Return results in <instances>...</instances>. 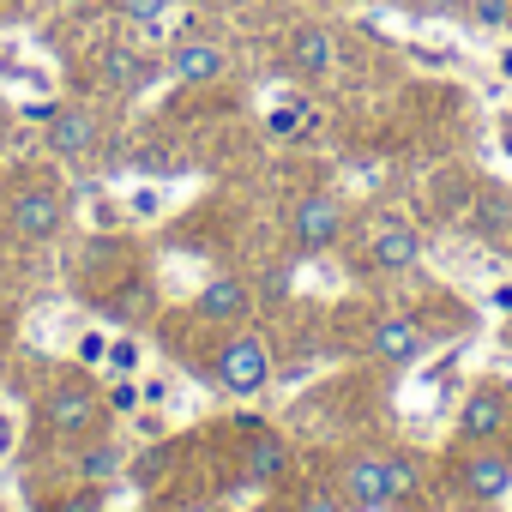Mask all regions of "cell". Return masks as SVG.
Returning <instances> with one entry per match:
<instances>
[{"instance_id": "obj_1", "label": "cell", "mask_w": 512, "mask_h": 512, "mask_svg": "<svg viewBox=\"0 0 512 512\" xmlns=\"http://www.w3.org/2000/svg\"><path fill=\"white\" fill-rule=\"evenodd\" d=\"M211 380H217L229 398H253V392H266V380H272V356H266V344H260V338H235V344H223V356H217Z\"/></svg>"}, {"instance_id": "obj_2", "label": "cell", "mask_w": 512, "mask_h": 512, "mask_svg": "<svg viewBox=\"0 0 512 512\" xmlns=\"http://www.w3.org/2000/svg\"><path fill=\"white\" fill-rule=\"evenodd\" d=\"M223 73H229L223 43H211V37H199V31L175 37V49L163 55V79H175V85H211V79H223Z\"/></svg>"}, {"instance_id": "obj_3", "label": "cell", "mask_w": 512, "mask_h": 512, "mask_svg": "<svg viewBox=\"0 0 512 512\" xmlns=\"http://www.w3.org/2000/svg\"><path fill=\"white\" fill-rule=\"evenodd\" d=\"M97 416H103V398H97L85 380H61V386L49 392V404H43V422H49V434H61V440L91 434Z\"/></svg>"}, {"instance_id": "obj_4", "label": "cell", "mask_w": 512, "mask_h": 512, "mask_svg": "<svg viewBox=\"0 0 512 512\" xmlns=\"http://www.w3.org/2000/svg\"><path fill=\"white\" fill-rule=\"evenodd\" d=\"M61 223H67V199L55 187H25L7 205V229L19 241H49V235H61Z\"/></svg>"}, {"instance_id": "obj_5", "label": "cell", "mask_w": 512, "mask_h": 512, "mask_svg": "<svg viewBox=\"0 0 512 512\" xmlns=\"http://www.w3.org/2000/svg\"><path fill=\"white\" fill-rule=\"evenodd\" d=\"M506 422H512V398L500 386H476L458 404V446H488L506 434Z\"/></svg>"}, {"instance_id": "obj_6", "label": "cell", "mask_w": 512, "mask_h": 512, "mask_svg": "<svg viewBox=\"0 0 512 512\" xmlns=\"http://www.w3.org/2000/svg\"><path fill=\"white\" fill-rule=\"evenodd\" d=\"M97 79L109 91H121V97H139V91H151L163 79V61H151L139 43H109L103 61H97Z\"/></svg>"}, {"instance_id": "obj_7", "label": "cell", "mask_w": 512, "mask_h": 512, "mask_svg": "<svg viewBox=\"0 0 512 512\" xmlns=\"http://www.w3.org/2000/svg\"><path fill=\"white\" fill-rule=\"evenodd\" d=\"M290 235H296L302 253H326V247H338V235H344V205L326 199V193H308V199L290 211Z\"/></svg>"}, {"instance_id": "obj_8", "label": "cell", "mask_w": 512, "mask_h": 512, "mask_svg": "<svg viewBox=\"0 0 512 512\" xmlns=\"http://www.w3.org/2000/svg\"><path fill=\"white\" fill-rule=\"evenodd\" d=\"M338 494L356 506V512H386L392 506V482H386V458L374 452H356L344 458V476H338Z\"/></svg>"}, {"instance_id": "obj_9", "label": "cell", "mask_w": 512, "mask_h": 512, "mask_svg": "<svg viewBox=\"0 0 512 512\" xmlns=\"http://www.w3.org/2000/svg\"><path fill=\"white\" fill-rule=\"evenodd\" d=\"M452 482H458V494L464 500H500L506 488H512V458L506 452H464L458 464H452Z\"/></svg>"}, {"instance_id": "obj_10", "label": "cell", "mask_w": 512, "mask_h": 512, "mask_svg": "<svg viewBox=\"0 0 512 512\" xmlns=\"http://www.w3.org/2000/svg\"><path fill=\"white\" fill-rule=\"evenodd\" d=\"M97 145H103V121H97L91 109H55V121H49V151H55V157L85 163Z\"/></svg>"}, {"instance_id": "obj_11", "label": "cell", "mask_w": 512, "mask_h": 512, "mask_svg": "<svg viewBox=\"0 0 512 512\" xmlns=\"http://www.w3.org/2000/svg\"><path fill=\"white\" fill-rule=\"evenodd\" d=\"M422 350H428V332H422L416 320H404V314H386V320L368 332V356H374V362H392V368H398V362H416Z\"/></svg>"}, {"instance_id": "obj_12", "label": "cell", "mask_w": 512, "mask_h": 512, "mask_svg": "<svg viewBox=\"0 0 512 512\" xmlns=\"http://www.w3.org/2000/svg\"><path fill=\"white\" fill-rule=\"evenodd\" d=\"M332 61H338V43H332L326 25H296L290 31V67H296V79H326Z\"/></svg>"}, {"instance_id": "obj_13", "label": "cell", "mask_w": 512, "mask_h": 512, "mask_svg": "<svg viewBox=\"0 0 512 512\" xmlns=\"http://www.w3.org/2000/svg\"><path fill=\"white\" fill-rule=\"evenodd\" d=\"M368 266L374 272H410V266H422V235L410 223H386L374 235V247H368Z\"/></svg>"}, {"instance_id": "obj_14", "label": "cell", "mask_w": 512, "mask_h": 512, "mask_svg": "<svg viewBox=\"0 0 512 512\" xmlns=\"http://www.w3.org/2000/svg\"><path fill=\"white\" fill-rule=\"evenodd\" d=\"M241 470H247V482H278L290 470V440L272 434V428H253L247 452H241Z\"/></svg>"}, {"instance_id": "obj_15", "label": "cell", "mask_w": 512, "mask_h": 512, "mask_svg": "<svg viewBox=\"0 0 512 512\" xmlns=\"http://www.w3.org/2000/svg\"><path fill=\"white\" fill-rule=\"evenodd\" d=\"M247 308H253V290H247L241 278H229V272L211 278V284L193 296V314H199V320H241Z\"/></svg>"}, {"instance_id": "obj_16", "label": "cell", "mask_w": 512, "mask_h": 512, "mask_svg": "<svg viewBox=\"0 0 512 512\" xmlns=\"http://www.w3.org/2000/svg\"><path fill=\"white\" fill-rule=\"evenodd\" d=\"M73 470H79V482H115L121 476V446H109V440H91V446H79V458H73Z\"/></svg>"}, {"instance_id": "obj_17", "label": "cell", "mask_w": 512, "mask_h": 512, "mask_svg": "<svg viewBox=\"0 0 512 512\" xmlns=\"http://www.w3.org/2000/svg\"><path fill=\"white\" fill-rule=\"evenodd\" d=\"M470 229H476V235H488V241H512V199L482 193V199H476V211H470Z\"/></svg>"}, {"instance_id": "obj_18", "label": "cell", "mask_w": 512, "mask_h": 512, "mask_svg": "<svg viewBox=\"0 0 512 512\" xmlns=\"http://www.w3.org/2000/svg\"><path fill=\"white\" fill-rule=\"evenodd\" d=\"M115 13H121L127 25H139V31H157V25L169 19V0H115Z\"/></svg>"}, {"instance_id": "obj_19", "label": "cell", "mask_w": 512, "mask_h": 512, "mask_svg": "<svg viewBox=\"0 0 512 512\" xmlns=\"http://www.w3.org/2000/svg\"><path fill=\"white\" fill-rule=\"evenodd\" d=\"M266 127H272V139H296V133L308 127V103H284V109H272Z\"/></svg>"}, {"instance_id": "obj_20", "label": "cell", "mask_w": 512, "mask_h": 512, "mask_svg": "<svg viewBox=\"0 0 512 512\" xmlns=\"http://www.w3.org/2000/svg\"><path fill=\"white\" fill-rule=\"evenodd\" d=\"M163 205H169V199H163V187H133V193H127V217H133V223L163 217Z\"/></svg>"}, {"instance_id": "obj_21", "label": "cell", "mask_w": 512, "mask_h": 512, "mask_svg": "<svg viewBox=\"0 0 512 512\" xmlns=\"http://www.w3.org/2000/svg\"><path fill=\"white\" fill-rule=\"evenodd\" d=\"M109 374H121V380H133L139 374V338H109Z\"/></svg>"}, {"instance_id": "obj_22", "label": "cell", "mask_w": 512, "mask_h": 512, "mask_svg": "<svg viewBox=\"0 0 512 512\" xmlns=\"http://www.w3.org/2000/svg\"><path fill=\"white\" fill-rule=\"evenodd\" d=\"M386 482H392V500H410V494H416V458L392 452V458H386Z\"/></svg>"}, {"instance_id": "obj_23", "label": "cell", "mask_w": 512, "mask_h": 512, "mask_svg": "<svg viewBox=\"0 0 512 512\" xmlns=\"http://www.w3.org/2000/svg\"><path fill=\"white\" fill-rule=\"evenodd\" d=\"M302 512H356L344 494H332V488H314L308 500H302Z\"/></svg>"}, {"instance_id": "obj_24", "label": "cell", "mask_w": 512, "mask_h": 512, "mask_svg": "<svg viewBox=\"0 0 512 512\" xmlns=\"http://www.w3.org/2000/svg\"><path fill=\"white\" fill-rule=\"evenodd\" d=\"M103 356H109V338H103V332H85V338H79V362H91V368H97Z\"/></svg>"}, {"instance_id": "obj_25", "label": "cell", "mask_w": 512, "mask_h": 512, "mask_svg": "<svg viewBox=\"0 0 512 512\" xmlns=\"http://www.w3.org/2000/svg\"><path fill=\"white\" fill-rule=\"evenodd\" d=\"M506 7H512V0H476V19L482 25H506Z\"/></svg>"}, {"instance_id": "obj_26", "label": "cell", "mask_w": 512, "mask_h": 512, "mask_svg": "<svg viewBox=\"0 0 512 512\" xmlns=\"http://www.w3.org/2000/svg\"><path fill=\"white\" fill-rule=\"evenodd\" d=\"M133 404H139V392H133V380H121V386L109 392V410H127V416H133Z\"/></svg>"}, {"instance_id": "obj_27", "label": "cell", "mask_w": 512, "mask_h": 512, "mask_svg": "<svg viewBox=\"0 0 512 512\" xmlns=\"http://www.w3.org/2000/svg\"><path fill=\"white\" fill-rule=\"evenodd\" d=\"M61 512H103V500L97 494H73V500H61Z\"/></svg>"}, {"instance_id": "obj_28", "label": "cell", "mask_w": 512, "mask_h": 512, "mask_svg": "<svg viewBox=\"0 0 512 512\" xmlns=\"http://www.w3.org/2000/svg\"><path fill=\"white\" fill-rule=\"evenodd\" d=\"M494 308H500V314H512V284H494Z\"/></svg>"}, {"instance_id": "obj_29", "label": "cell", "mask_w": 512, "mask_h": 512, "mask_svg": "<svg viewBox=\"0 0 512 512\" xmlns=\"http://www.w3.org/2000/svg\"><path fill=\"white\" fill-rule=\"evenodd\" d=\"M199 7H211V13H235V7H247V0H199Z\"/></svg>"}, {"instance_id": "obj_30", "label": "cell", "mask_w": 512, "mask_h": 512, "mask_svg": "<svg viewBox=\"0 0 512 512\" xmlns=\"http://www.w3.org/2000/svg\"><path fill=\"white\" fill-rule=\"evenodd\" d=\"M500 157H506V163H512V121H506V127H500Z\"/></svg>"}, {"instance_id": "obj_31", "label": "cell", "mask_w": 512, "mask_h": 512, "mask_svg": "<svg viewBox=\"0 0 512 512\" xmlns=\"http://www.w3.org/2000/svg\"><path fill=\"white\" fill-rule=\"evenodd\" d=\"M175 512H223V506H211V500H187V506H175Z\"/></svg>"}, {"instance_id": "obj_32", "label": "cell", "mask_w": 512, "mask_h": 512, "mask_svg": "<svg viewBox=\"0 0 512 512\" xmlns=\"http://www.w3.org/2000/svg\"><path fill=\"white\" fill-rule=\"evenodd\" d=\"M500 73H506V79H512V43H506V49H500Z\"/></svg>"}, {"instance_id": "obj_33", "label": "cell", "mask_w": 512, "mask_h": 512, "mask_svg": "<svg viewBox=\"0 0 512 512\" xmlns=\"http://www.w3.org/2000/svg\"><path fill=\"white\" fill-rule=\"evenodd\" d=\"M67 7H79V13H85V7H97V0H67Z\"/></svg>"}, {"instance_id": "obj_34", "label": "cell", "mask_w": 512, "mask_h": 512, "mask_svg": "<svg viewBox=\"0 0 512 512\" xmlns=\"http://www.w3.org/2000/svg\"><path fill=\"white\" fill-rule=\"evenodd\" d=\"M428 512H464V506H428Z\"/></svg>"}]
</instances>
